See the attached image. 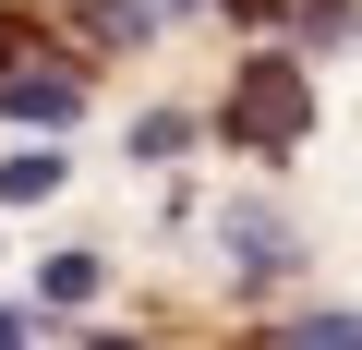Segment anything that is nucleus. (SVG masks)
I'll use <instances>...</instances> for the list:
<instances>
[{
	"instance_id": "f257e3e1",
	"label": "nucleus",
	"mask_w": 362,
	"mask_h": 350,
	"mask_svg": "<svg viewBox=\"0 0 362 350\" xmlns=\"http://www.w3.org/2000/svg\"><path fill=\"white\" fill-rule=\"evenodd\" d=\"M230 133H254V145H302V73H290V61H242V85H230Z\"/></svg>"
},
{
	"instance_id": "f03ea898",
	"label": "nucleus",
	"mask_w": 362,
	"mask_h": 350,
	"mask_svg": "<svg viewBox=\"0 0 362 350\" xmlns=\"http://www.w3.org/2000/svg\"><path fill=\"white\" fill-rule=\"evenodd\" d=\"M73 109H85V85H73V73H13V85H0V121H49V133H61Z\"/></svg>"
},
{
	"instance_id": "7ed1b4c3",
	"label": "nucleus",
	"mask_w": 362,
	"mask_h": 350,
	"mask_svg": "<svg viewBox=\"0 0 362 350\" xmlns=\"http://www.w3.org/2000/svg\"><path fill=\"white\" fill-rule=\"evenodd\" d=\"M290 13H302V37H314V49H350V37H362L350 0H290Z\"/></svg>"
},
{
	"instance_id": "20e7f679",
	"label": "nucleus",
	"mask_w": 362,
	"mask_h": 350,
	"mask_svg": "<svg viewBox=\"0 0 362 350\" xmlns=\"http://www.w3.org/2000/svg\"><path fill=\"white\" fill-rule=\"evenodd\" d=\"M49 182H61V157H13V169H0V194H13V206H37Z\"/></svg>"
},
{
	"instance_id": "39448f33",
	"label": "nucleus",
	"mask_w": 362,
	"mask_h": 350,
	"mask_svg": "<svg viewBox=\"0 0 362 350\" xmlns=\"http://www.w3.org/2000/svg\"><path fill=\"white\" fill-rule=\"evenodd\" d=\"M0 73H13V13H0Z\"/></svg>"
},
{
	"instance_id": "423d86ee",
	"label": "nucleus",
	"mask_w": 362,
	"mask_h": 350,
	"mask_svg": "<svg viewBox=\"0 0 362 350\" xmlns=\"http://www.w3.org/2000/svg\"><path fill=\"white\" fill-rule=\"evenodd\" d=\"M0 350H25V326H13V314H0Z\"/></svg>"
},
{
	"instance_id": "0eeeda50",
	"label": "nucleus",
	"mask_w": 362,
	"mask_h": 350,
	"mask_svg": "<svg viewBox=\"0 0 362 350\" xmlns=\"http://www.w3.org/2000/svg\"><path fill=\"white\" fill-rule=\"evenodd\" d=\"M97 350H133V338H97Z\"/></svg>"
}]
</instances>
